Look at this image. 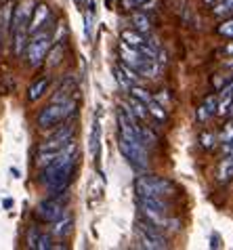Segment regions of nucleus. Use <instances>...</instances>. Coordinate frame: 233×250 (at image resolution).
I'll use <instances>...</instances> for the list:
<instances>
[{"instance_id": "8", "label": "nucleus", "mask_w": 233, "mask_h": 250, "mask_svg": "<svg viewBox=\"0 0 233 250\" xmlns=\"http://www.w3.org/2000/svg\"><path fill=\"white\" fill-rule=\"evenodd\" d=\"M34 6H36L34 0H19V2L15 4V9H13V13H11V30L9 32L27 30V23H30Z\"/></svg>"}, {"instance_id": "42", "label": "nucleus", "mask_w": 233, "mask_h": 250, "mask_svg": "<svg viewBox=\"0 0 233 250\" xmlns=\"http://www.w3.org/2000/svg\"><path fill=\"white\" fill-rule=\"evenodd\" d=\"M227 53H233V44H229V46H227Z\"/></svg>"}, {"instance_id": "23", "label": "nucleus", "mask_w": 233, "mask_h": 250, "mask_svg": "<svg viewBox=\"0 0 233 250\" xmlns=\"http://www.w3.org/2000/svg\"><path fill=\"white\" fill-rule=\"evenodd\" d=\"M147 114H149V116H154L155 120H157V122H162V124L168 120V112L160 105V103H155L154 99L147 103Z\"/></svg>"}, {"instance_id": "10", "label": "nucleus", "mask_w": 233, "mask_h": 250, "mask_svg": "<svg viewBox=\"0 0 233 250\" xmlns=\"http://www.w3.org/2000/svg\"><path fill=\"white\" fill-rule=\"evenodd\" d=\"M49 23H51V9H49V4L40 2L32 11L30 23H27V34H36L38 30H44Z\"/></svg>"}, {"instance_id": "28", "label": "nucleus", "mask_w": 233, "mask_h": 250, "mask_svg": "<svg viewBox=\"0 0 233 250\" xmlns=\"http://www.w3.org/2000/svg\"><path fill=\"white\" fill-rule=\"evenodd\" d=\"M93 17H95V2H88V13H86V27H84V34H86V38H88V40L93 38Z\"/></svg>"}, {"instance_id": "41", "label": "nucleus", "mask_w": 233, "mask_h": 250, "mask_svg": "<svg viewBox=\"0 0 233 250\" xmlns=\"http://www.w3.org/2000/svg\"><path fill=\"white\" fill-rule=\"evenodd\" d=\"M204 2H206V4H210V6H214V4L218 2V0H204Z\"/></svg>"}, {"instance_id": "7", "label": "nucleus", "mask_w": 233, "mask_h": 250, "mask_svg": "<svg viewBox=\"0 0 233 250\" xmlns=\"http://www.w3.org/2000/svg\"><path fill=\"white\" fill-rule=\"evenodd\" d=\"M136 235H139L141 248H147V250H166L168 248V240H166V235L162 233V229H157L155 225H152L145 219H141L139 223H136Z\"/></svg>"}, {"instance_id": "32", "label": "nucleus", "mask_w": 233, "mask_h": 250, "mask_svg": "<svg viewBox=\"0 0 233 250\" xmlns=\"http://www.w3.org/2000/svg\"><path fill=\"white\" fill-rule=\"evenodd\" d=\"M227 82H229V78H227V76H221V74H216L214 78H212V86H214L216 91H221V88H223L225 84H227Z\"/></svg>"}, {"instance_id": "22", "label": "nucleus", "mask_w": 233, "mask_h": 250, "mask_svg": "<svg viewBox=\"0 0 233 250\" xmlns=\"http://www.w3.org/2000/svg\"><path fill=\"white\" fill-rule=\"evenodd\" d=\"M128 107H130V112H133L136 118H139V122L145 120V118L149 116V114H147V105H145L143 101L136 99V97H133V95L128 97Z\"/></svg>"}, {"instance_id": "9", "label": "nucleus", "mask_w": 233, "mask_h": 250, "mask_svg": "<svg viewBox=\"0 0 233 250\" xmlns=\"http://www.w3.org/2000/svg\"><path fill=\"white\" fill-rule=\"evenodd\" d=\"M61 214H63V200L57 196H51L49 200H44V202H40L36 206V217L42 221V223H53Z\"/></svg>"}, {"instance_id": "33", "label": "nucleus", "mask_w": 233, "mask_h": 250, "mask_svg": "<svg viewBox=\"0 0 233 250\" xmlns=\"http://www.w3.org/2000/svg\"><path fill=\"white\" fill-rule=\"evenodd\" d=\"M233 97V78H229V82L221 88V99H231Z\"/></svg>"}, {"instance_id": "38", "label": "nucleus", "mask_w": 233, "mask_h": 250, "mask_svg": "<svg viewBox=\"0 0 233 250\" xmlns=\"http://www.w3.org/2000/svg\"><path fill=\"white\" fill-rule=\"evenodd\" d=\"M225 118H233V97H231V103H229V109H227V116Z\"/></svg>"}, {"instance_id": "26", "label": "nucleus", "mask_w": 233, "mask_h": 250, "mask_svg": "<svg viewBox=\"0 0 233 250\" xmlns=\"http://www.w3.org/2000/svg\"><path fill=\"white\" fill-rule=\"evenodd\" d=\"M61 53H63V44H61V42L55 44V48L51 51V55L46 53V55H49V67H57V65L61 63Z\"/></svg>"}, {"instance_id": "40", "label": "nucleus", "mask_w": 233, "mask_h": 250, "mask_svg": "<svg viewBox=\"0 0 233 250\" xmlns=\"http://www.w3.org/2000/svg\"><path fill=\"white\" fill-rule=\"evenodd\" d=\"M2 204H4V208H11V206H13V200H9V198H6Z\"/></svg>"}, {"instance_id": "4", "label": "nucleus", "mask_w": 233, "mask_h": 250, "mask_svg": "<svg viewBox=\"0 0 233 250\" xmlns=\"http://www.w3.org/2000/svg\"><path fill=\"white\" fill-rule=\"evenodd\" d=\"M72 137H74V126H70V124H67V126L59 128L57 133H55V135L49 139V141H44V143L38 147L36 164H38V166H46L55 156H57V151L63 147L67 141H72Z\"/></svg>"}, {"instance_id": "24", "label": "nucleus", "mask_w": 233, "mask_h": 250, "mask_svg": "<svg viewBox=\"0 0 233 250\" xmlns=\"http://www.w3.org/2000/svg\"><path fill=\"white\" fill-rule=\"evenodd\" d=\"M128 93L133 95V97H136V99H139V101H143V103H145V105H147V103L154 99V97L149 95V91H145V88H141L139 84H133V86L128 88Z\"/></svg>"}, {"instance_id": "35", "label": "nucleus", "mask_w": 233, "mask_h": 250, "mask_svg": "<svg viewBox=\"0 0 233 250\" xmlns=\"http://www.w3.org/2000/svg\"><path fill=\"white\" fill-rule=\"evenodd\" d=\"M38 229L36 227H34V229H30V233H27V246H30V248H34V246H36V240H38Z\"/></svg>"}, {"instance_id": "11", "label": "nucleus", "mask_w": 233, "mask_h": 250, "mask_svg": "<svg viewBox=\"0 0 233 250\" xmlns=\"http://www.w3.org/2000/svg\"><path fill=\"white\" fill-rule=\"evenodd\" d=\"M51 235L53 238H67V235L72 233V227H74V219L70 217V214H61V217L57 221H53L51 223Z\"/></svg>"}, {"instance_id": "18", "label": "nucleus", "mask_w": 233, "mask_h": 250, "mask_svg": "<svg viewBox=\"0 0 233 250\" xmlns=\"http://www.w3.org/2000/svg\"><path fill=\"white\" fill-rule=\"evenodd\" d=\"M11 13H13V4L6 2L2 9H0V44H2L4 36L11 30Z\"/></svg>"}, {"instance_id": "6", "label": "nucleus", "mask_w": 233, "mask_h": 250, "mask_svg": "<svg viewBox=\"0 0 233 250\" xmlns=\"http://www.w3.org/2000/svg\"><path fill=\"white\" fill-rule=\"evenodd\" d=\"M118 149H120V154L135 166V168L147 170L149 156H147V147H145V145H141L139 141H133V139L120 135L118 137Z\"/></svg>"}, {"instance_id": "31", "label": "nucleus", "mask_w": 233, "mask_h": 250, "mask_svg": "<svg viewBox=\"0 0 233 250\" xmlns=\"http://www.w3.org/2000/svg\"><path fill=\"white\" fill-rule=\"evenodd\" d=\"M116 80H118V84H120L122 88H124V91H128V88L133 86V82H130V80H126V76L122 74L118 67H116Z\"/></svg>"}, {"instance_id": "15", "label": "nucleus", "mask_w": 233, "mask_h": 250, "mask_svg": "<svg viewBox=\"0 0 233 250\" xmlns=\"http://www.w3.org/2000/svg\"><path fill=\"white\" fill-rule=\"evenodd\" d=\"M231 179H233V154H227L221 160V164H218V168H216V181L227 183Z\"/></svg>"}, {"instance_id": "34", "label": "nucleus", "mask_w": 233, "mask_h": 250, "mask_svg": "<svg viewBox=\"0 0 233 250\" xmlns=\"http://www.w3.org/2000/svg\"><path fill=\"white\" fill-rule=\"evenodd\" d=\"M227 141H233V120L225 126V133L221 137V143H227Z\"/></svg>"}, {"instance_id": "25", "label": "nucleus", "mask_w": 233, "mask_h": 250, "mask_svg": "<svg viewBox=\"0 0 233 250\" xmlns=\"http://www.w3.org/2000/svg\"><path fill=\"white\" fill-rule=\"evenodd\" d=\"M34 248L36 250H51V248H55L53 235L51 233H38V240H36V246Z\"/></svg>"}, {"instance_id": "16", "label": "nucleus", "mask_w": 233, "mask_h": 250, "mask_svg": "<svg viewBox=\"0 0 233 250\" xmlns=\"http://www.w3.org/2000/svg\"><path fill=\"white\" fill-rule=\"evenodd\" d=\"M120 40L124 44H128V46H133V48H141L143 46V42H145V34H141V32H136L135 27L133 30H122V34H120Z\"/></svg>"}, {"instance_id": "37", "label": "nucleus", "mask_w": 233, "mask_h": 250, "mask_svg": "<svg viewBox=\"0 0 233 250\" xmlns=\"http://www.w3.org/2000/svg\"><path fill=\"white\" fill-rule=\"evenodd\" d=\"M212 248H218V246H221V244H218V235L214 233V235H212V244H210Z\"/></svg>"}, {"instance_id": "17", "label": "nucleus", "mask_w": 233, "mask_h": 250, "mask_svg": "<svg viewBox=\"0 0 233 250\" xmlns=\"http://www.w3.org/2000/svg\"><path fill=\"white\" fill-rule=\"evenodd\" d=\"M130 23H133L135 30L141 32V34L152 32V19H149L145 13H141V11H135L133 15H130Z\"/></svg>"}, {"instance_id": "27", "label": "nucleus", "mask_w": 233, "mask_h": 250, "mask_svg": "<svg viewBox=\"0 0 233 250\" xmlns=\"http://www.w3.org/2000/svg\"><path fill=\"white\" fill-rule=\"evenodd\" d=\"M216 32L221 34V36H225V38H233V15L227 17V19H223V23L216 27Z\"/></svg>"}, {"instance_id": "30", "label": "nucleus", "mask_w": 233, "mask_h": 250, "mask_svg": "<svg viewBox=\"0 0 233 250\" xmlns=\"http://www.w3.org/2000/svg\"><path fill=\"white\" fill-rule=\"evenodd\" d=\"M200 145L204 149H212L214 147V135L212 133H202L200 135Z\"/></svg>"}, {"instance_id": "19", "label": "nucleus", "mask_w": 233, "mask_h": 250, "mask_svg": "<svg viewBox=\"0 0 233 250\" xmlns=\"http://www.w3.org/2000/svg\"><path fill=\"white\" fill-rule=\"evenodd\" d=\"M27 40H30V34H27V30L13 32V53H15L17 57H21V55H23Z\"/></svg>"}, {"instance_id": "5", "label": "nucleus", "mask_w": 233, "mask_h": 250, "mask_svg": "<svg viewBox=\"0 0 233 250\" xmlns=\"http://www.w3.org/2000/svg\"><path fill=\"white\" fill-rule=\"evenodd\" d=\"M51 48V34L49 30H38L36 34H32V38L27 40L25 44V57H27V63H30L32 67H38L40 63L44 61L46 53H49Z\"/></svg>"}, {"instance_id": "36", "label": "nucleus", "mask_w": 233, "mask_h": 250, "mask_svg": "<svg viewBox=\"0 0 233 250\" xmlns=\"http://www.w3.org/2000/svg\"><path fill=\"white\" fill-rule=\"evenodd\" d=\"M149 0H124V6L126 9H135V6H145Z\"/></svg>"}, {"instance_id": "21", "label": "nucleus", "mask_w": 233, "mask_h": 250, "mask_svg": "<svg viewBox=\"0 0 233 250\" xmlns=\"http://www.w3.org/2000/svg\"><path fill=\"white\" fill-rule=\"evenodd\" d=\"M212 15L218 19H227L233 15V0H218L212 9Z\"/></svg>"}, {"instance_id": "14", "label": "nucleus", "mask_w": 233, "mask_h": 250, "mask_svg": "<svg viewBox=\"0 0 233 250\" xmlns=\"http://www.w3.org/2000/svg\"><path fill=\"white\" fill-rule=\"evenodd\" d=\"M49 91V78H38L36 82H32L30 88H27V101L36 103L38 99H42Z\"/></svg>"}, {"instance_id": "2", "label": "nucleus", "mask_w": 233, "mask_h": 250, "mask_svg": "<svg viewBox=\"0 0 233 250\" xmlns=\"http://www.w3.org/2000/svg\"><path fill=\"white\" fill-rule=\"evenodd\" d=\"M135 191H136V198H166V196H173L175 185L164 177L145 175L135 181Z\"/></svg>"}, {"instance_id": "20", "label": "nucleus", "mask_w": 233, "mask_h": 250, "mask_svg": "<svg viewBox=\"0 0 233 250\" xmlns=\"http://www.w3.org/2000/svg\"><path fill=\"white\" fill-rule=\"evenodd\" d=\"M99 147H101V124L99 120L93 122V133H91V154L99 162Z\"/></svg>"}, {"instance_id": "1", "label": "nucleus", "mask_w": 233, "mask_h": 250, "mask_svg": "<svg viewBox=\"0 0 233 250\" xmlns=\"http://www.w3.org/2000/svg\"><path fill=\"white\" fill-rule=\"evenodd\" d=\"M76 160H78V145L72 141H67L63 147L57 151V156L46 166H42V183L46 185L51 196H61L65 193L67 185L72 181V175H74V166H76Z\"/></svg>"}, {"instance_id": "39", "label": "nucleus", "mask_w": 233, "mask_h": 250, "mask_svg": "<svg viewBox=\"0 0 233 250\" xmlns=\"http://www.w3.org/2000/svg\"><path fill=\"white\" fill-rule=\"evenodd\" d=\"M74 4H76V9H82V6H84V0H74Z\"/></svg>"}, {"instance_id": "3", "label": "nucleus", "mask_w": 233, "mask_h": 250, "mask_svg": "<svg viewBox=\"0 0 233 250\" xmlns=\"http://www.w3.org/2000/svg\"><path fill=\"white\" fill-rule=\"evenodd\" d=\"M74 109H76V101H72V99L61 101V103H53L51 101L49 105L38 114L36 122H38L40 128H55L57 124L67 120V118L74 114Z\"/></svg>"}, {"instance_id": "13", "label": "nucleus", "mask_w": 233, "mask_h": 250, "mask_svg": "<svg viewBox=\"0 0 233 250\" xmlns=\"http://www.w3.org/2000/svg\"><path fill=\"white\" fill-rule=\"evenodd\" d=\"M141 210H154V212H168V204L164 202V198H136Z\"/></svg>"}, {"instance_id": "12", "label": "nucleus", "mask_w": 233, "mask_h": 250, "mask_svg": "<svg viewBox=\"0 0 233 250\" xmlns=\"http://www.w3.org/2000/svg\"><path fill=\"white\" fill-rule=\"evenodd\" d=\"M216 103H218V99H216V95H208L206 99L202 101V105L197 107V120L200 122H208L212 116H216Z\"/></svg>"}, {"instance_id": "29", "label": "nucleus", "mask_w": 233, "mask_h": 250, "mask_svg": "<svg viewBox=\"0 0 233 250\" xmlns=\"http://www.w3.org/2000/svg\"><path fill=\"white\" fill-rule=\"evenodd\" d=\"M118 69H120V72L124 74V76H126V80H130V82H133V84H136V82L141 80V76L136 74L133 67H128L126 63H120V65H118Z\"/></svg>"}]
</instances>
